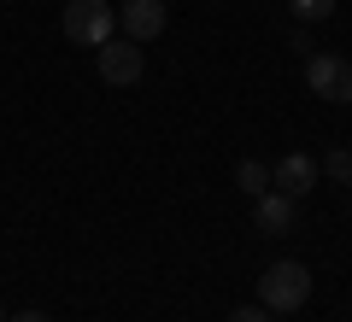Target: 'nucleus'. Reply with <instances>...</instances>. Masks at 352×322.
Instances as JSON below:
<instances>
[{"mask_svg": "<svg viewBox=\"0 0 352 322\" xmlns=\"http://www.w3.org/2000/svg\"><path fill=\"white\" fill-rule=\"evenodd\" d=\"M305 299H311V270H305V264L282 258V264H270V270L258 275V305L264 310H300Z\"/></svg>", "mask_w": 352, "mask_h": 322, "instance_id": "f257e3e1", "label": "nucleus"}, {"mask_svg": "<svg viewBox=\"0 0 352 322\" xmlns=\"http://www.w3.org/2000/svg\"><path fill=\"white\" fill-rule=\"evenodd\" d=\"M317 170H323V176H335V182H346V187H352V152H346V147H329Z\"/></svg>", "mask_w": 352, "mask_h": 322, "instance_id": "9d476101", "label": "nucleus"}, {"mask_svg": "<svg viewBox=\"0 0 352 322\" xmlns=\"http://www.w3.org/2000/svg\"><path fill=\"white\" fill-rule=\"evenodd\" d=\"M317 176H323V170H317L311 152H288V159L270 164V187H276V194H288V199H305V194L317 187Z\"/></svg>", "mask_w": 352, "mask_h": 322, "instance_id": "423d86ee", "label": "nucleus"}, {"mask_svg": "<svg viewBox=\"0 0 352 322\" xmlns=\"http://www.w3.org/2000/svg\"><path fill=\"white\" fill-rule=\"evenodd\" d=\"M288 6H294V18H300V24H323V18L340 12V0H288Z\"/></svg>", "mask_w": 352, "mask_h": 322, "instance_id": "1a4fd4ad", "label": "nucleus"}, {"mask_svg": "<svg viewBox=\"0 0 352 322\" xmlns=\"http://www.w3.org/2000/svg\"><path fill=\"white\" fill-rule=\"evenodd\" d=\"M94 71H100L112 88H135L141 71H147V53H141V41L112 36V41H100V47H94Z\"/></svg>", "mask_w": 352, "mask_h": 322, "instance_id": "7ed1b4c3", "label": "nucleus"}, {"mask_svg": "<svg viewBox=\"0 0 352 322\" xmlns=\"http://www.w3.org/2000/svg\"><path fill=\"white\" fill-rule=\"evenodd\" d=\"M229 322H276V310H264V305H241V310H229Z\"/></svg>", "mask_w": 352, "mask_h": 322, "instance_id": "9b49d317", "label": "nucleus"}, {"mask_svg": "<svg viewBox=\"0 0 352 322\" xmlns=\"http://www.w3.org/2000/svg\"><path fill=\"white\" fill-rule=\"evenodd\" d=\"M0 322H6V310H0Z\"/></svg>", "mask_w": 352, "mask_h": 322, "instance_id": "ddd939ff", "label": "nucleus"}, {"mask_svg": "<svg viewBox=\"0 0 352 322\" xmlns=\"http://www.w3.org/2000/svg\"><path fill=\"white\" fill-rule=\"evenodd\" d=\"M294 211H300V199L264 187V194L252 199V223H258V235H294Z\"/></svg>", "mask_w": 352, "mask_h": 322, "instance_id": "0eeeda50", "label": "nucleus"}, {"mask_svg": "<svg viewBox=\"0 0 352 322\" xmlns=\"http://www.w3.org/2000/svg\"><path fill=\"white\" fill-rule=\"evenodd\" d=\"M65 41H76V47H100V41L118 36V12L106 6V0H71L59 18Z\"/></svg>", "mask_w": 352, "mask_h": 322, "instance_id": "f03ea898", "label": "nucleus"}, {"mask_svg": "<svg viewBox=\"0 0 352 322\" xmlns=\"http://www.w3.org/2000/svg\"><path fill=\"white\" fill-rule=\"evenodd\" d=\"M305 88L317 100H335V106H352V65L340 53H305Z\"/></svg>", "mask_w": 352, "mask_h": 322, "instance_id": "20e7f679", "label": "nucleus"}, {"mask_svg": "<svg viewBox=\"0 0 352 322\" xmlns=\"http://www.w3.org/2000/svg\"><path fill=\"white\" fill-rule=\"evenodd\" d=\"M235 182H241V194H252V199H258L264 187H270V164H258V159H241V164H235Z\"/></svg>", "mask_w": 352, "mask_h": 322, "instance_id": "6e6552de", "label": "nucleus"}, {"mask_svg": "<svg viewBox=\"0 0 352 322\" xmlns=\"http://www.w3.org/2000/svg\"><path fill=\"white\" fill-rule=\"evenodd\" d=\"M12 322H47V317H41V310H18Z\"/></svg>", "mask_w": 352, "mask_h": 322, "instance_id": "f8f14e48", "label": "nucleus"}, {"mask_svg": "<svg viewBox=\"0 0 352 322\" xmlns=\"http://www.w3.org/2000/svg\"><path fill=\"white\" fill-rule=\"evenodd\" d=\"M164 24H170V12H164V0H124L118 6V30H124L129 41H159L164 36Z\"/></svg>", "mask_w": 352, "mask_h": 322, "instance_id": "39448f33", "label": "nucleus"}]
</instances>
